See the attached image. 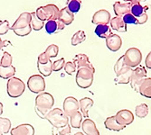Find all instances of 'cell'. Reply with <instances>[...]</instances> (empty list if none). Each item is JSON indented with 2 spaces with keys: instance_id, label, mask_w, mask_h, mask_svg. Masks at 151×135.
Masks as SVG:
<instances>
[{
  "instance_id": "22",
  "label": "cell",
  "mask_w": 151,
  "mask_h": 135,
  "mask_svg": "<svg viewBox=\"0 0 151 135\" xmlns=\"http://www.w3.org/2000/svg\"><path fill=\"white\" fill-rule=\"evenodd\" d=\"M58 20L63 22L65 24V26L66 25H70L74 21V15L68 10L67 7H63V8H62L60 10Z\"/></svg>"
},
{
  "instance_id": "28",
  "label": "cell",
  "mask_w": 151,
  "mask_h": 135,
  "mask_svg": "<svg viewBox=\"0 0 151 135\" xmlns=\"http://www.w3.org/2000/svg\"><path fill=\"white\" fill-rule=\"evenodd\" d=\"M82 117L83 116H82V114L80 111H78L77 113L73 114L69 120L71 127H73V129H80V127H81V124H82Z\"/></svg>"
},
{
  "instance_id": "44",
  "label": "cell",
  "mask_w": 151,
  "mask_h": 135,
  "mask_svg": "<svg viewBox=\"0 0 151 135\" xmlns=\"http://www.w3.org/2000/svg\"><path fill=\"white\" fill-rule=\"evenodd\" d=\"M148 19V16L147 15V13H145L144 15H142L140 17L137 18V24H143V23H146Z\"/></svg>"
},
{
  "instance_id": "10",
  "label": "cell",
  "mask_w": 151,
  "mask_h": 135,
  "mask_svg": "<svg viewBox=\"0 0 151 135\" xmlns=\"http://www.w3.org/2000/svg\"><path fill=\"white\" fill-rule=\"evenodd\" d=\"M115 117H116V120L118 123L120 125H123L125 127L127 125L131 124L134 122V114L131 113V111H129L128 109H123V110L119 111L116 114Z\"/></svg>"
},
{
  "instance_id": "48",
  "label": "cell",
  "mask_w": 151,
  "mask_h": 135,
  "mask_svg": "<svg viewBox=\"0 0 151 135\" xmlns=\"http://www.w3.org/2000/svg\"><path fill=\"white\" fill-rule=\"evenodd\" d=\"M3 111H4V108H3V104L0 102V115L3 114Z\"/></svg>"
},
{
  "instance_id": "42",
  "label": "cell",
  "mask_w": 151,
  "mask_h": 135,
  "mask_svg": "<svg viewBox=\"0 0 151 135\" xmlns=\"http://www.w3.org/2000/svg\"><path fill=\"white\" fill-rule=\"evenodd\" d=\"M50 60H51V59L46 55L45 51L43 53H41L40 55L38 56V59H37V62L38 63H41V64H46Z\"/></svg>"
},
{
  "instance_id": "19",
  "label": "cell",
  "mask_w": 151,
  "mask_h": 135,
  "mask_svg": "<svg viewBox=\"0 0 151 135\" xmlns=\"http://www.w3.org/2000/svg\"><path fill=\"white\" fill-rule=\"evenodd\" d=\"M111 28L119 32V33H126L127 32V24L123 21V18L120 16H115L111 19L109 22Z\"/></svg>"
},
{
  "instance_id": "7",
  "label": "cell",
  "mask_w": 151,
  "mask_h": 135,
  "mask_svg": "<svg viewBox=\"0 0 151 135\" xmlns=\"http://www.w3.org/2000/svg\"><path fill=\"white\" fill-rule=\"evenodd\" d=\"M45 80L41 75H33L27 80V87L32 93H43L45 92Z\"/></svg>"
},
{
  "instance_id": "4",
  "label": "cell",
  "mask_w": 151,
  "mask_h": 135,
  "mask_svg": "<svg viewBox=\"0 0 151 135\" xmlns=\"http://www.w3.org/2000/svg\"><path fill=\"white\" fill-rule=\"evenodd\" d=\"M25 90V85L24 81L17 77H13L7 80L6 92L12 98H17L21 97Z\"/></svg>"
},
{
  "instance_id": "39",
  "label": "cell",
  "mask_w": 151,
  "mask_h": 135,
  "mask_svg": "<svg viewBox=\"0 0 151 135\" xmlns=\"http://www.w3.org/2000/svg\"><path fill=\"white\" fill-rule=\"evenodd\" d=\"M64 65H65V60L63 58L58 60H55L54 62H52V71H60L62 70L63 68H64Z\"/></svg>"
},
{
  "instance_id": "40",
  "label": "cell",
  "mask_w": 151,
  "mask_h": 135,
  "mask_svg": "<svg viewBox=\"0 0 151 135\" xmlns=\"http://www.w3.org/2000/svg\"><path fill=\"white\" fill-rule=\"evenodd\" d=\"M11 26L9 24V22L7 20H3L0 22V35H4L7 33V32L10 30Z\"/></svg>"
},
{
  "instance_id": "12",
  "label": "cell",
  "mask_w": 151,
  "mask_h": 135,
  "mask_svg": "<svg viewBox=\"0 0 151 135\" xmlns=\"http://www.w3.org/2000/svg\"><path fill=\"white\" fill-rule=\"evenodd\" d=\"M131 1H117L113 5V11L117 16H124L127 14H130Z\"/></svg>"
},
{
  "instance_id": "5",
  "label": "cell",
  "mask_w": 151,
  "mask_h": 135,
  "mask_svg": "<svg viewBox=\"0 0 151 135\" xmlns=\"http://www.w3.org/2000/svg\"><path fill=\"white\" fill-rule=\"evenodd\" d=\"M94 73L95 71L87 69V68H81V69L77 70L76 73V84L81 88H89L94 79Z\"/></svg>"
},
{
  "instance_id": "33",
  "label": "cell",
  "mask_w": 151,
  "mask_h": 135,
  "mask_svg": "<svg viewBox=\"0 0 151 135\" xmlns=\"http://www.w3.org/2000/svg\"><path fill=\"white\" fill-rule=\"evenodd\" d=\"M11 129V122L8 118L0 117V132L8 133Z\"/></svg>"
},
{
  "instance_id": "50",
  "label": "cell",
  "mask_w": 151,
  "mask_h": 135,
  "mask_svg": "<svg viewBox=\"0 0 151 135\" xmlns=\"http://www.w3.org/2000/svg\"><path fill=\"white\" fill-rule=\"evenodd\" d=\"M0 135H4L3 133H1V132H0Z\"/></svg>"
},
{
  "instance_id": "32",
  "label": "cell",
  "mask_w": 151,
  "mask_h": 135,
  "mask_svg": "<svg viewBox=\"0 0 151 135\" xmlns=\"http://www.w3.org/2000/svg\"><path fill=\"white\" fill-rule=\"evenodd\" d=\"M81 5V2L79 1V0H68L66 7L71 13H73L74 15V14H76L80 11Z\"/></svg>"
},
{
  "instance_id": "41",
  "label": "cell",
  "mask_w": 151,
  "mask_h": 135,
  "mask_svg": "<svg viewBox=\"0 0 151 135\" xmlns=\"http://www.w3.org/2000/svg\"><path fill=\"white\" fill-rule=\"evenodd\" d=\"M122 18L126 24H137V18L134 17L131 14H127L124 16H122Z\"/></svg>"
},
{
  "instance_id": "20",
  "label": "cell",
  "mask_w": 151,
  "mask_h": 135,
  "mask_svg": "<svg viewBox=\"0 0 151 135\" xmlns=\"http://www.w3.org/2000/svg\"><path fill=\"white\" fill-rule=\"evenodd\" d=\"M80 104V109L82 116H84L85 118L89 117V111L91 108V106L94 104V101L90 98V97H83L81 98L79 102Z\"/></svg>"
},
{
  "instance_id": "31",
  "label": "cell",
  "mask_w": 151,
  "mask_h": 135,
  "mask_svg": "<svg viewBox=\"0 0 151 135\" xmlns=\"http://www.w3.org/2000/svg\"><path fill=\"white\" fill-rule=\"evenodd\" d=\"M135 114L139 118H145L148 114V106L146 104H140L135 108Z\"/></svg>"
},
{
  "instance_id": "17",
  "label": "cell",
  "mask_w": 151,
  "mask_h": 135,
  "mask_svg": "<svg viewBox=\"0 0 151 135\" xmlns=\"http://www.w3.org/2000/svg\"><path fill=\"white\" fill-rule=\"evenodd\" d=\"M45 15L46 16V21H50V20H53V21H57L59 18V14H60V9L58 8V6H56L55 5H46L45 6H43Z\"/></svg>"
},
{
  "instance_id": "30",
  "label": "cell",
  "mask_w": 151,
  "mask_h": 135,
  "mask_svg": "<svg viewBox=\"0 0 151 135\" xmlns=\"http://www.w3.org/2000/svg\"><path fill=\"white\" fill-rule=\"evenodd\" d=\"M85 40H86V33H84V31H78L72 37V45L77 46L83 43Z\"/></svg>"
},
{
  "instance_id": "18",
  "label": "cell",
  "mask_w": 151,
  "mask_h": 135,
  "mask_svg": "<svg viewBox=\"0 0 151 135\" xmlns=\"http://www.w3.org/2000/svg\"><path fill=\"white\" fill-rule=\"evenodd\" d=\"M81 129L86 135H100L95 123L89 118H86L84 121H82Z\"/></svg>"
},
{
  "instance_id": "47",
  "label": "cell",
  "mask_w": 151,
  "mask_h": 135,
  "mask_svg": "<svg viewBox=\"0 0 151 135\" xmlns=\"http://www.w3.org/2000/svg\"><path fill=\"white\" fill-rule=\"evenodd\" d=\"M6 43H8L7 41H2V39H1V37H0V50H1L6 45Z\"/></svg>"
},
{
  "instance_id": "43",
  "label": "cell",
  "mask_w": 151,
  "mask_h": 135,
  "mask_svg": "<svg viewBox=\"0 0 151 135\" xmlns=\"http://www.w3.org/2000/svg\"><path fill=\"white\" fill-rule=\"evenodd\" d=\"M59 135H70L71 134V125H66L65 127L57 129Z\"/></svg>"
},
{
  "instance_id": "29",
  "label": "cell",
  "mask_w": 151,
  "mask_h": 135,
  "mask_svg": "<svg viewBox=\"0 0 151 135\" xmlns=\"http://www.w3.org/2000/svg\"><path fill=\"white\" fill-rule=\"evenodd\" d=\"M44 25H45V22L41 21L37 16L35 12L31 13V26H32V29L35 31H40L44 28Z\"/></svg>"
},
{
  "instance_id": "11",
  "label": "cell",
  "mask_w": 151,
  "mask_h": 135,
  "mask_svg": "<svg viewBox=\"0 0 151 135\" xmlns=\"http://www.w3.org/2000/svg\"><path fill=\"white\" fill-rule=\"evenodd\" d=\"M111 22V14L109 11L105 9H101L96 12L91 19V23L94 24H104L108 25V23Z\"/></svg>"
},
{
  "instance_id": "34",
  "label": "cell",
  "mask_w": 151,
  "mask_h": 135,
  "mask_svg": "<svg viewBox=\"0 0 151 135\" xmlns=\"http://www.w3.org/2000/svg\"><path fill=\"white\" fill-rule=\"evenodd\" d=\"M45 28L48 34H52V33H57V22L53 20L47 21L45 24Z\"/></svg>"
},
{
  "instance_id": "1",
  "label": "cell",
  "mask_w": 151,
  "mask_h": 135,
  "mask_svg": "<svg viewBox=\"0 0 151 135\" xmlns=\"http://www.w3.org/2000/svg\"><path fill=\"white\" fill-rule=\"evenodd\" d=\"M54 104V98L50 93L43 92L38 94L35 97V110L37 115L45 119V115L52 110Z\"/></svg>"
},
{
  "instance_id": "36",
  "label": "cell",
  "mask_w": 151,
  "mask_h": 135,
  "mask_svg": "<svg viewBox=\"0 0 151 135\" xmlns=\"http://www.w3.org/2000/svg\"><path fill=\"white\" fill-rule=\"evenodd\" d=\"M12 62H13V58L11 56V54L8 53L7 51H5L3 53L1 61H0V66L1 67H9V66H12Z\"/></svg>"
},
{
  "instance_id": "45",
  "label": "cell",
  "mask_w": 151,
  "mask_h": 135,
  "mask_svg": "<svg viewBox=\"0 0 151 135\" xmlns=\"http://www.w3.org/2000/svg\"><path fill=\"white\" fill-rule=\"evenodd\" d=\"M145 65L147 69H150L151 70V51L147 54V56L146 58V60H145Z\"/></svg>"
},
{
  "instance_id": "46",
  "label": "cell",
  "mask_w": 151,
  "mask_h": 135,
  "mask_svg": "<svg viewBox=\"0 0 151 135\" xmlns=\"http://www.w3.org/2000/svg\"><path fill=\"white\" fill-rule=\"evenodd\" d=\"M56 22H57V33H59L65 28V24L63 22H61L60 20H57Z\"/></svg>"
},
{
  "instance_id": "3",
  "label": "cell",
  "mask_w": 151,
  "mask_h": 135,
  "mask_svg": "<svg viewBox=\"0 0 151 135\" xmlns=\"http://www.w3.org/2000/svg\"><path fill=\"white\" fill-rule=\"evenodd\" d=\"M49 123L56 129L65 127L69 124V117H67L63 111L60 108L52 109L45 117Z\"/></svg>"
},
{
  "instance_id": "26",
  "label": "cell",
  "mask_w": 151,
  "mask_h": 135,
  "mask_svg": "<svg viewBox=\"0 0 151 135\" xmlns=\"http://www.w3.org/2000/svg\"><path fill=\"white\" fill-rule=\"evenodd\" d=\"M17 69L13 65L9 67H1L0 66V77L4 79H9L15 77Z\"/></svg>"
},
{
  "instance_id": "13",
  "label": "cell",
  "mask_w": 151,
  "mask_h": 135,
  "mask_svg": "<svg viewBox=\"0 0 151 135\" xmlns=\"http://www.w3.org/2000/svg\"><path fill=\"white\" fill-rule=\"evenodd\" d=\"M73 63L76 65L77 70L81 69V68H87V69H90V70L95 71V68L91 63L89 57L86 55V54L81 53V54H77V55H75L74 60H73Z\"/></svg>"
},
{
  "instance_id": "21",
  "label": "cell",
  "mask_w": 151,
  "mask_h": 135,
  "mask_svg": "<svg viewBox=\"0 0 151 135\" xmlns=\"http://www.w3.org/2000/svg\"><path fill=\"white\" fill-rule=\"evenodd\" d=\"M104 125H105L106 129H108L109 131H122L126 128L125 126L120 125L118 123L115 115L108 117L104 122Z\"/></svg>"
},
{
  "instance_id": "14",
  "label": "cell",
  "mask_w": 151,
  "mask_h": 135,
  "mask_svg": "<svg viewBox=\"0 0 151 135\" xmlns=\"http://www.w3.org/2000/svg\"><path fill=\"white\" fill-rule=\"evenodd\" d=\"M106 46L111 51H118L122 46V39L119 35L111 33L106 39Z\"/></svg>"
},
{
  "instance_id": "25",
  "label": "cell",
  "mask_w": 151,
  "mask_h": 135,
  "mask_svg": "<svg viewBox=\"0 0 151 135\" xmlns=\"http://www.w3.org/2000/svg\"><path fill=\"white\" fill-rule=\"evenodd\" d=\"M94 33L99 38H101V39H107L112 33L111 27L109 25H104V24H100L96 26Z\"/></svg>"
},
{
  "instance_id": "2",
  "label": "cell",
  "mask_w": 151,
  "mask_h": 135,
  "mask_svg": "<svg viewBox=\"0 0 151 135\" xmlns=\"http://www.w3.org/2000/svg\"><path fill=\"white\" fill-rule=\"evenodd\" d=\"M10 30H12L17 36L20 37L28 35L33 30L31 26V13H22L17 21L11 26Z\"/></svg>"
},
{
  "instance_id": "6",
  "label": "cell",
  "mask_w": 151,
  "mask_h": 135,
  "mask_svg": "<svg viewBox=\"0 0 151 135\" xmlns=\"http://www.w3.org/2000/svg\"><path fill=\"white\" fill-rule=\"evenodd\" d=\"M124 57V63L129 68H137L142 60V53L138 48H129L127 50Z\"/></svg>"
},
{
  "instance_id": "15",
  "label": "cell",
  "mask_w": 151,
  "mask_h": 135,
  "mask_svg": "<svg viewBox=\"0 0 151 135\" xmlns=\"http://www.w3.org/2000/svg\"><path fill=\"white\" fill-rule=\"evenodd\" d=\"M132 72H133V70L131 68H129V67H126L124 70L122 71H120L117 76L116 77L114 78V82L117 84V85H126V84H129L130 82V78H131V76H132Z\"/></svg>"
},
{
  "instance_id": "9",
  "label": "cell",
  "mask_w": 151,
  "mask_h": 135,
  "mask_svg": "<svg viewBox=\"0 0 151 135\" xmlns=\"http://www.w3.org/2000/svg\"><path fill=\"white\" fill-rule=\"evenodd\" d=\"M63 111L65 114V115L67 117H71L73 114L77 113L80 109L79 101L75 97H68L64 99L63 104Z\"/></svg>"
},
{
  "instance_id": "27",
  "label": "cell",
  "mask_w": 151,
  "mask_h": 135,
  "mask_svg": "<svg viewBox=\"0 0 151 135\" xmlns=\"http://www.w3.org/2000/svg\"><path fill=\"white\" fill-rule=\"evenodd\" d=\"M37 69L41 76L49 77L52 72V62L51 60L46 64H41L37 62Z\"/></svg>"
},
{
  "instance_id": "23",
  "label": "cell",
  "mask_w": 151,
  "mask_h": 135,
  "mask_svg": "<svg viewBox=\"0 0 151 135\" xmlns=\"http://www.w3.org/2000/svg\"><path fill=\"white\" fill-rule=\"evenodd\" d=\"M139 93L141 96L151 98V77H146L139 86Z\"/></svg>"
},
{
  "instance_id": "16",
  "label": "cell",
  "mask_w": 151,
  "mask_h": 135,
  "mask_svg": "<svg viewBox=\"0 0 151 135\" xmlns=\"http://www.w3.org/2000/svg\"><path fill=\"white\" fill-rule=\"evenodd\" d=\"M11 135H35V128L29 124H23L11 129Z\"/></svg>"
},
{
  "instance_id": "35",
  "label": "cell",
  "mask_w": 151,
  "mask_h": 135,
  "mask_svg": "<svg viewBox=\"0 0 151 135\" xmlns=\"http://www.w3.org/2000/svg\"><path fill=\"white\" fill-rule=\"evenodd\" d=\"M45 52L50 59L55 58V57H57L58 53H59V47L56 44H51L46 48Z\"/></svg>"
},
{
  "instance_id": "24",
  "label": "cell",
  "mask_w": 151,
  "mask_h": 135,
  "mask_svg": "<svg viewBox=\"0 0 151 135\" xmlns=\"http://www.w3.org/2000/svg\"><path fill=\"white\" fill-rule=\"evenodd\" d=\"M146 13L145 7L140 5V2L138 0H131V9L130 14L136 18L140 17Z\"/></svg>"
},
{
  "instance_id": "38",
  "label": "cell",
  "mask_w": 151,
  "mask_h": 135,
  "mask_svg": "<svg viewBox=\"0 0 151 135\" xmlns=\"http://www.w3.org/2000/svg\"><path fill=\"white\" fill-rule=\"evenodd\" d=\"M63 69L68 75H73L76 71L77 68H76V65L73 63V61H68L65 63Z\"/></svg>"
},
{
  "instance_id": "49",
  "label": "cell",
  "mask_w": 151,
  "mask_h": 135,
  "mask_svg": "<svg viewBox=\"0 0 151 135\" xmlns=\"http://www.w3.org/2000/svg\"><path fill=\"white\" fill-rule=\"evenodd\" d=\"M74 135H84L83 133H82V132H76Z\"/></svg>"
},
{
  "instance_id": "37",
  "label": "cell",
  "mask_w": 151,
  "mask_h": 135,
  "mask_svg": "<svg viewBox=\"0 0 151 135\" xmlns=\"http://www.w3.org/2000/svg\"><path fill=\"white\" fill-rule=\"evenodd\" d=\"M127 66L125 65V63H124V57H123V55L116 61V63H115V65H114V72L116 73V76L120 72V71H122L123 70L125 69Z\"/></svg>"
},
{
  "instance_id": "8",
  "label": "cell",
  "mask_w": 151,
  "mask_h": 135,
  "mask_svg": "<svg viewBox=\"0 0 151 135\" xmlns=\"http://www.w3.org/2000/svg\"><path fill=\"white\" fill-rule=\"evenodd\" d=\"M147 74V70L143 66L140 65L137 67L135 70H133L132 76L130 78V86L135 91L139 92V86L142 83V81L146 78Z\"/></svg>"
}]
</instances>
